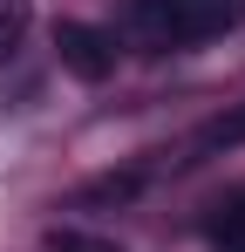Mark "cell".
Segmentation results:
<instances>
[{
  "label": "cell",
  "instance_id": "2",
  "mask_svg": "<svg viewBox=\"0 0 245 252\" xmlns=\"http://www.w3.org/2000/svg\"><path fill=\"white\" fill-rule=\"evenodd\" d=\"M55 55H61V68L75 75V82H102V75H116V34L109 28H95V21H61L55 28Z\"/></svg>",
  "mask_w": 245,
  "mask_h": 252
},
{
  "label": "cell",
  "instance_id": "6",
  "mask_svg": "<svg viewBox=\"0 0 245 252\" xmlns=\"http://www.w3.org/2000/svg\"><path fill=\"white\" fill-rule=\"evenodd\" d=\"M41 252H122V246L102 239V232H82V225H55V232L41 239Z\"/></svg>",
  "mask_w": 245,
  "mask_h": 252
},
{
  "label": "cell",
  "instance_id": "4",
  "mask_svg": "<svg viewBox=\"0 0 245 252\" xmlns=\"http://www.w3.org/2000/svg\"><path fill=\"white\" fill-rule=\"evenodd\" d=\"M143 191V170H109V177H95V184H82L75 205H129Z\"/></svg>",
  "mask_w": 245,
  "mask_h": 252
},
{
  "label": "cell",
  "instance_id": "5",
  "mask_svg": "<svg viewBox=\"0 0 245 252\" xmlns=\"http://www.w3.org/2000/svg\"><path fill=\"white\" fill-rule=\"evenodd\" d=\"M211 252H245V191L232 205H218V218H211Z\"/></svg>",
  "mask_w": 245,
  "mask_h": 252
},
{
  "label": "cell",
  "instance_id": "7",
  "mask_svg": "<svg viewBox=\"0 0 245 252\" xmlns=\"http://www.w3.org/2000/svg\"><path fill=\"white\" fill-rule=\"evenodd\" d=\"M14 41H21V7H14V0H0V62L14 55Z\"/></svg>",
  "mask_w": 245,
  "mask_h": 252
},
{
  "label": "cell",
  "instance_id": "3",
  "mask_svg": "<svg viewBox=\"0 0 245 252\" xmlns=\"http://www.w3.org/2000/svg\"><path fill=\"white\" fill-rule=\"evenodd\" d=\"M245 143V102H232V109H218L211 123L191 136V157L184 164H204V157H225V150H239Z\"/></svg>",
  "mask_w": 245,
  "mask_h": 252
},
{
  "label": "cell",
  "instance_id": "1",
  "mask_svg": "<svg viewBox=\"0 0 245 252\" xmlns=\"http://www.w3.org/2000/svg\"><path fill=\"white\" fill-rule=\"evenodd\" d=\"M232 28H245V0H129V14H122V34L150 55L218 41Z\"/></svg>",
  "mask_w": 245,
  "mask_h": 252
}]
</instances>
